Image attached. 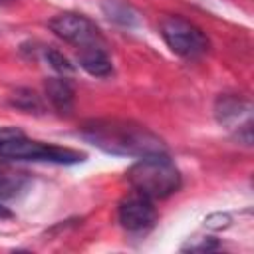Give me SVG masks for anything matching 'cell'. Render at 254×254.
<instances>
[{"label": "cell", "mask_w": 254, "mask_h": 254, "mask_svg": "<svg viewBox=\"0 0 254 254\" xmlns=\"http://www.w3.org/2000/svg\"><path fill=\"white\" fill-rule=\"evenodd\" d=\"M48 26H50V30L58 38H62V40L77 46L79 50L93 48V46H107L101 30L89 18H85L83 14L64 12V14L54 16L48 22Z\"/></svg>", "instance_id": "cell-5"}, {"label": "cell", "mask_w": 254, "mask_h": 254, "mask_svg": "<svg viewBox=\"0 0 254 254\" xmlns=\"http://www.w3.org/2000/svg\"><path fill=\"white\" fill-rule=\"evenodd\" d=\"M10 103L26 113H42L44 111V103L40 99V95L32 89H18L12 97H10Z\"/></svg>", "instance_id": "cell-12"}, {"label": "cell", "mask_w": 254, "mask_h": 254, "mask_svg": "<svg viewBox=\"0 0 254 254\" xmlns=\"http://www.w3.org/2000/svg\"><path fill=\"white\" fill-rule=\"evenodd\" d=\"M214 115L240 143H252V109L250 103L238 95H220L214 103Z\"/></svg>", "instance_id": "cell-6"}, {"label": "cell", "mask_w": 254, "mask_h": 254, "mask_svg": "<svg viewBox=\"0 0 254 254\" xmlns=\"http://www.w3.org/2000/svg\"><path fill=\"white\" fill-rule=\"evenodd\" d=\"M153 202H155L153 198H149L137 190H131L129 194H125L119 200V206H117L119 224L127 232H133V234L151 230L157 222V210H155Z\"/></svg>", "instance_id": "cell-7"}, {"label": "cell", "mask_w": 254, "mask_h": 254, "mask_svg": "<svg viewBox=\"0 0 254 254\" xmlns=\"http://www.w3.org/2000/svg\"><path fill=\"white\" fill-rule=\"evenodd\" d=\"M42 58H44V62L56 71V73H60L62 77H67V75H73L75 73V65L62 54V52H58L56 48H42Z\"/></svg>", "instance_id": "cell-11"}, {"label": "cell", "mask_w": 254, "mask_h": 254, "mask_svg": "<svg viewBox=\"0 0 254 254\" xmlns=\"http://www.w3.org/2000/svg\"><path fill=\"white\" fill-rule=\"evenodd\" d=\"M44 93L50 105L60 115H69L75 105V91L67 77H50L44 83Z\"/></svg>", "instance_id": "cell-8"}, {"label": "cell", "mask_w": 254, "mask_h": 254, "mask_svg": "<svg viewBox=\"0 0 254 254\" xmlns=\"http://www.w3.org/2000/svg\"><path fill=\"white\" fill-rule=\"evenodd\" d=\"M214 248H218V244H216L214 240H210V238H200V242H198V244L189 242V244L185 246V250H198V252H204V250H214Z\"/></svg>", "instance_id": "cell-13"}, {"label": "cell", "mask_w": 254, "mask_h": 254, "mask_svg": "<svg viewBox=\"0 0 254 254\" xmlns=\"http://www.w3.org/2000/svg\"><path fill=\"white\" fill-rule=\"evenodd\" d=\"M161 38L173 54L185 60H198L210 50L206 34L181 16H167L161 22Z\"/></svg>", "instance_id": "cell-4"}, {"label": "cell", "mask_w": 254, "mask_h": 254, "mask_svg": "<svg viewBox=\"0 0 254 254\" xmlns=\"http://www.w3.org/2000/svg\"><path fill=\"white\" fill-rule=\"evenodd\" d=\"M127 181L133 190L157 200L167 198L181 187V173L167 153L147 155L133 163L127 171Z\"/></svg>", "instance_id": "cell-2"}, {"label": "cell", "mask_w": 254, "mask_h": 254, "mask_svg": "<svg viewBox=\"0 0 254 254\" xmlns=\"http://www.w3.org/2000/svg\"><path fill=\"white\" fill-rule=\"evenodd\" d=\"M18 135H22V131L16 127H0V145L12 137H18Z\"/></svg>", "instance_id": "cell-14"}, {"label": "cell", "mask_w": 254, "mask_h": 254, "mask_svg": "<svg viewBox=\"0 0 254 254\" xmlns=\"http://www.w3.org/2000/svg\"><path fill=\"white\" fill-rule=\"evenodd\" d=\"M0 157L12 159V161H40V163H54V165H75L85 159V153L67 149V147H56L42 141L26 139L24 133L18 137H12L0 145Z\"/></svg>", "instance_id": "cell-3"}, {"label": "cell", "mask_w": 254, "mask_h": 254, "mask_svg": "<svg viewBox=\"0 0 254 254\" xmlns=\"http://www.w3.org/2000/svg\"><path fill=\"white\" fill-rule=\"evenodd\" d=\"M12 2H16V0H0V4H2V6H6V4H12Z\"/></svg>", "instance_id": "cell-15"}, {"label": "cell", "mask_w": 254, "mask_h": 254, "mask_svg": "<svg viewBox=\"0 0 254 254\" xmlns=\"http://www.w3.org/2000/svg\"><path fill=\"white\" fill-rule=\"evenodd\" d=\"M79 135L97 149L119 157H147L167 153V145L161 137L149 131L145 125L129 119H89L79 127Z\"/></svg>", "instance_id": "cell-1"}, {"label": "cell", "mask_w": 254, "mask_h": 254, "mask_svg": "<svg viewBox=\"0 0 254 254\" xmlns=\"http://www.w3.org/2000/svg\"><path fill=\"white\" fill-rule=\"evenodd\" d=\"M79 65L93 77H107L113 73V64L107 54V46L79 50Z\"/></svg>", "instance_id": "cell-9"}, {"label": "cell", "mask_w": 254, "mask_h": 254, "mask_svg": "<svg viewBox=\"0 0 254 254\" xmlns=\"http://www.w3.org/2000/svg\"><path fill=\"white\" fill-rule=\"evenodd\" d=\"M101 10L107 16V20H111L117 26L123 28H135L141 24V16L139 12L125 0H103L101 2Z\"/></svg>", "instance_id": "cell-10"}]
</instances>
